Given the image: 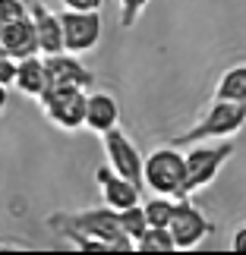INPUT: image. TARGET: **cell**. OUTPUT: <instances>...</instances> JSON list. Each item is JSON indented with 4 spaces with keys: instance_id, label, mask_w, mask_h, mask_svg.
<instances>
[{
    "instance_id": "cell-1",
    "label": "cell",
    "mask_w": 246,
    "mask_h": 255,
    "mask_svg": "<svg viewBox=\"0 0 246 255\" xmlns=\"http://www.w3.org/2000/svg\"><path fill=\"white\" fill-rule=\"evenodd\" d=\"M54 230H79L88 237L107 243V249L117 252H130L136 249V243L123 233L120 227V211L104 205V208H88V211H70V214H54L51 218Z\"/></svg>"
},
{
    "instance_id": "cell-2",
    "label": "cell",
    "mask_w": 246,
    "mask_h": 255,
    "mask_svg": "<svg viewBox=\"0 0 246 255\" xmlns=\"http://www.w3.org/2000/svg\"><path fill=\"white\" fill-rule=\"evenodd\" d=\"M246 126V101H218L205 111L186 132L174 135L171 145H199V142H218V139H231L234 132H240Z\"/></svg>"
},
{
    "instance_id": "cell-3",
    "label": "cell",
    "mask_w": 246,
    "mask_h": 255,
    "mask_svg": "<svg viewBox=\"0 0 246 255\" xmlns=\"http://www.w3.org/2000/svg\"><path fill=\"white\" fill-rule=\"evenodd\" d=\"M231 158H234V145L228 139L190 145V151H186V176H183V186L177 192V199H193L199 189L215 183V176L221 173V167Z\"/></svg>"
},
{
    "instance_id": "cell-4",
    "label": "cell",
    "mask_w": 246,
    "mask_h": 255,
    "mask_svg": "<svg viewBox=\"0 0 246 255\" xmlns=\"http://www.w3.org/2000/svg\"><path fill=\"white\" fill-rule=\"evenodd\" d=\"M186 176V154L177 151V145H161L145 158V186L155 195H174L180 192Z\"/></svg>"
},
{
    "instance_id": "cell-5",
    "label": "cell",
    "mask_w": 246,
    "mask_h": 255,
    "mask_svg": "<svg viewBox=\"0 0 246 255\" xmlns=\"http://www.w3.org/2000/svg\"><path fill=\"white\" fill-rule=\"evenodd\" d=\"M38 104H41L47 120L66 132L85 126V104H88L85 88H51Z\"/></svg>"
},
{
    "instance_id": "cell-6",
    "label": "cell",
    "mask_w": 246,
    "mask_h": 255,
    "mask_svg": "<svg viewBox=\"0 0 246 255\" xmlns=\"http://www.w3.org/2000/svg\"><path fill=\"white\" fill-rule=\"evenodd\" d=\"M101 142H104L107 164H111L120 176H126V180L145 186V158H142V151L133 145L130 135H126L120 126H114L111 132L101 135Z\"/></svg>"
},
{
    "instance_id": "cell-7",
    "label": "cell",
    "mask_w": 246,
    "mask_h": 255,
    "mask_svg": "<svg viewBox=\"0 0 246 255\" xmlns=\"http://www.w3.org/2000/svg\"><path fill=\"white\" fill-rule=\"evenodd\" d=\"M60 25H63V51H70V54H85L101 41V16L98 13L63 9Z\"/></svg>"
},
{
    "instance_id": "cell-8",
    "label": "cell",
    "mask_w": 246,
    "mask_h": 255,
    "mask_svg": "<svg viewBox=\"0 0 246 255\" xmlns=\"http://www.w3.org/2000/svg\"><path fill=\"white\" fill-rule=\"evenodd\" d=\"M171 233L177 240V249H196L212 233V221L190 199H177V208L171 218Z\"/></svg>"
},
{
    "instance_id": "cell-9",
    "label": "cell",
    "mask_w": 246,
    "mask_h": 255,
    "mask_svg": "<svg viewBox=\"0 0 246 255\" xmlns=\"http://www.w3.org/2000/svg\"><path fill=\"white\" fill-rule=\"evenodd\" d=\"M95 180H98V189H101L104 205H111V208H117V211L142 202V186L126 180V176H120L111 164H101V167L95 170Z\"/></svg>"
},
{
    "instance_id": "cell-10",
    "label": "cell",
    "mask_w": 246,
    "mask_h": 255,
    "mask_svg": "<svg viewBox=\"0 0 246 255\" xmlns=\"http://www.w3.org/2000/svg\"><path fill=\"white\" fill-rule=\"evenodd\" d=\"M44 63H47L54 88H92V82H95V76L79 63V54H70V51L47 54Z\"/></svg>"
},
{
    "instance_id": "cell-11",
    "label": "cell",
    "mask_w": 246,
    "mask_h": 255,
    "mask_svg": "<svg viewBox=\"0 0 246 255\" xmlns=\"http://www.w3.org/2000/svg\"><path fill=\"white\" fill-rule=\"evenodd\" d=\"M0 38H3V51L9 57H16V60H25V57H32V54H41L32 13L22 16V19H13V22H3L0 25Z\"/></svg>"
},
{
    "instance_id": "cell-12",
    "label": "cell",
    "mask_w": 246,
    "mask_h": 255,
    "mask_svg": "<svg viewBox=\"0 0 246 255\" xmlns=\"http://www.w3.org/2000/svg\"><path fill=\"white\" fill-rule=\"evenodd\" d=\"M16 88L22 95L35 98V101H41V98L54 88L51 73H47V63H44V54H32V57H25V60H19Z\"/></svg>"
},
{
    "instance_id": "cell-13",
    "label": "cell",
    "mask_w": 246,
    "mask_h": 255,
    "mask_svg": "<svg viewBox=\"0 0 246 255\" xmlns=\"http://www.w3.org/2000/svg\"><path fill=\"white\" fill-rule=\"evenodd\" d=\"M117 123H120V104H117V98L107 95V92H88L85 129L104 135V132H111Z\"/></svg>"
},
{
    "instance_id": "cell-14",
    "label": "cell",
    "mask_w": 246,
    "mask_h": 255,
    "mask_svg": "<svg viewBox=\"0 0 246 255\" xmlns=\"http://www.w3.org/2000/svg\"><path fill=\"white\" fill-rule=\"evenodd\" d=\"M32 19H35V32H38V47L41 54H60L63 51V25H60V13L47 9L44 3L32 6Z\"/></svg>"
},
{
    "instance_id": "cell-15",
    "label": "cell",
    "mask_w": 246,
    "mask_h": 255,
    "mask_svg": "<svg viewBox=\"0 0 246 255\" xmlns=\"http://www.w3.org/2000/svg\"><path fill=\"white\" fill-rule=\"evenodd\" d=\"M215 98L218 101H246V63H237L221 73L218 85H215Z\"/></svg>"
},
{
    "instance_id": "cell-16",
    "label": "cell",
    "mask_w": 246,
    "mask_h": 255,
    "mask_svg": "<svg viewBox=\"0 0 246 255\" xmlns=\"http://www.w3.org/2000/svg\"><path fill=\"white\" fill-rule=\"evenodd\" d=\"M142 208H145V218H149V227H171L177 199L174 195H155V199L142 202Z\"/></svg>"
},
{
    "instance_id": "cell-17",
    "label": "cell",
    "mask_w": 246,
    "mask_h": 255,
    "mask_svg": "<svg viewBox=\"0 0 246 255\" xmlns=\"http://www.w3.org/2000/svg\"><path fill=\"white\" fill-rule=\"evenodd\" d=\"M136 249H139V252H174L177 249V240H174L171 227H149L139 237Z\"/></svg>"
},
{
    "instance_id": "cell-18",
    "label": "cell",
    "mask_w": 246,
    "mask_h": 255,
    "mask_svg": "<svg viewBox=\"0 0 246 255\" xmlns=\"http://www.w3.org/2000/svg\"><path fill=\"white\" fill-rule=\"evenodd\" d=\"M120 227H123V233H126L133 243H139V237L149 230V218H145L142 202H139V205H130V208L120 211Z\"/></svg>"
},
{
    "instance_id": "cell-19",
    "label": "cell",
    "mask_w": 246,
    "mask_h": 255,
    "mask_svg": "<svg viewBox=\"0 0 246 255\" xmlns=\"http://www.w3.org/2000/svg\"><path fill=\"white\" fill-rule=\"evenodd\" d=\"M145 6H149V0H120V25L123 28L136 25V19L142 16Z\"/></svg>"
},
{
    "instance_id": "cell-20",
    "label": "cell",
    "mask_w": 246,
    "mask_h": 255,
    "mask_svg": "<svg viewBox=\"0 0 246 255\" xmlns=\"http://www.w3.org/2000/svg\"><path fill=\"white\" fill-rule=\"evenodd\" d=\"M32 13V6H25L22 0H3V13H0V25L3 22H13V19H22Z\"/></svg>"
},
{
    "instance_id": "cell-21",
    "label": "cell",
    "mask_w": 246,
    "mask_h": 255,
    "mask_svg": "<svg viewBox=\"0 0 246 255\" xmlns=\"http://www.w3.org/2000/svg\"><path fill=\"white\" fill-rule=\"evenodd\" d=\"M16 70H19V60L9 54H0V85H16Z\"/></svg>"
},
{
    "instance_id": "cell-22",
    "label": "cell",
    "mask_w": 246,
    "mask_h": 255,
    "mask_svg": "<svg viewBox=\"0 0 246 255\" xmlns=\"http://www.w3.org/2000/svg\"><path fill=\"white\" fill-rule=\"evenodd\" d=\"M104 0H63V9H82V13H98Z\"/></svg>"
},
{
    "instance_id": "cell-23",
    "label": "cell",
    "mask_w": 246,
    "mask_h": 255,
    "mask_svg": "<svg viewBox=\"0 0 246 255\" xmlns=\"http://www.w3.org/2000/svg\"><path fill=\"white\" fill-rule=\"evenodd\" d=\"M231 249H234V252H246V224H240V227L234 230V237H231Z\"/></svg>"
},
{
    "instance_id": "cell-24",
    "label": "cell",
    "mask_w": 246,
    "mask_h": 255,
    "mask_svg": "<svg viewBox=\"0 0 246 255\" xmlns=\"http://www.w3.org/2000/svg\"><path fill=\"white\" fill-rule=\"evenodd\" d=\"M6 98H9V92H6V85H0V111L6 107Z\"/></svg>"
},
{
    "instance_id": "cell-25",
    "label": "cell",
    "mask_w": 246,
    "mask_h": 255,
    "mask_svg": "<svg viewBox=\"0 0 246 255\" xmlns=\"http://www.w3.org/2000/svg\"><path fill=\"white\" fill-rule=\"evenodd\" d=\"M0 54H6V51H3V38H0Z\"/></svg>"
},
{
    "instance_id": "cell-26",
    "label": "cell",
    "mask_w": 246,
    "mask_h": 255,
    "mask_svg": "<svg viewBox=\"0 0 246 255\" xmlns=\"http://www.w3.org/2000/svg\"><path fill=\"white\" fill-rule=\"evenodd\" d=\"M0 13H3V0H0Z\"/></svg>"
}]
</instances>
